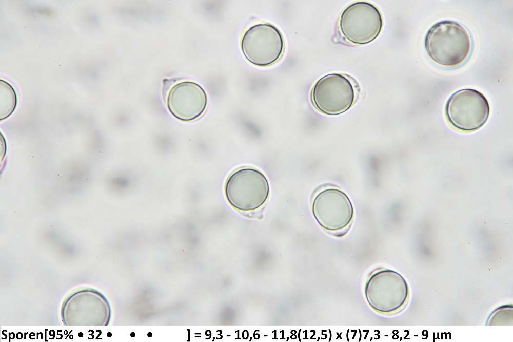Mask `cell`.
Listing matches in <instances>:
<instances>
[{"instance_id":"12","label":"cell","mask_w":513,"mask_h":342,"mask_svg":"<svg viewBox=\"0 0 513 342\" xmlns=\"http://www.w3.org/2000/svg\"><path fill=\"white\" fill-rule=\"evenodd\" d=\"M107 336L108 337H110L111 336V334L110 333H109L107 334Z\"/></svg>"},{"instance_id":"8","label":"cell","mask_w":513,"mask_h":342,"mask_svg":"<svg viewBox=\"0 0 513 342\" xmlns=\"http://www.w3.org/2000/svg\"><path fill=\"white\" fill-rule=\"evenodd\" d=\"M167 108L176 118L190 122L200 118L205 112L207 96L198 84L183 81L174 84L169 89L166 99Z\"/></svg>"},{"instance_id":"11","label":"cell","mask_w":513,"mask_h":342,"mask_svg":"<svg viewBox=\"0 0 513 342\" xmlns=\"http://www.w3.org/2000/svg\"><path fill=\"white\" fill-rule=\"evenodd\" d=\"M148 336L149 337H151V336H152V334H151V333H149L148 334Z\"/></svg>"},{"instance_id":"9","label":"cell","mask_w":513,"mask_h":342,"mask_svg":"<svg viewBox=\"0 0 513 342\" xmlns=\"http://www.w3.org/2000/svg\"><path fill=\"white\" fill-rule=\"evenodd\" d=\"M1 121L7 118L14 111L17 102L14 89L8 82L1 80Z\"/></svg>"},{"instance_id":"3","label":"cell","mask_w":513,"mask_h":342,"mask_svg":"<svg viewBox=\"0 0 513 342\" xmlns=\"http://www.w3.org/2000/svg\"><path fill=\"white\" fill-rule=\"evenodd\" d=\"M360 93L358 83L352 77L341 73L325 75L313 85L311 93L313 105L327 115L343 113L356 102Z\"/></svg>"},{"instance_id":"10","label":"cell","mask_w":513,"mask_h":342,"mask_svg":"<svg viewBox=\"0 0 513 342\" xmlns=\"http://www.w3.org/2000/svg\"><path fill=\"white\" fill-rule=\"evenodd\" d=\"M131 336L132 337H134V336H135V334H134V333H132L131 334Z\"/></svg>"},{"instance_id":"6","label":"cell","mask_w":513,"mask_h":342,"mask_svg":"<svg viewBox=\"0 0 513 342\" xmlns=\"http://www.w3.org/2000/svg\"><path fill=\"white\" fill-rule=\"evenodd\" d=\"M445 115L456 129L473 131L482 127L488 120L489 104L480 91L465 88L453 93L445 105Z\"/></svg>"},{"instance_id":"2","label":"cell","mask_w":513,"mask_h":342,"mask_svg":"<svg viewBox=\"0 0 513 342\" xmlns=\"http://www.w3.org/2000/svg\"><path fill=\"white\" fill-rule=\"evenodd\" d=\"M266 176L253 167H242L227 178L224 187L226 198L234 208L242 212L255 211L262 207L270 194Z\"/></svg>"},{"instance_id":"4","label":"cell","mask_w":513,"mask_h":342,"mask_svg":"<svg viewBox=\"0 0 513 342\" xmlns=\"http://www.w3.org/2000/svg\"><path fill=\"white\" fill-rule=\"evenodd\" d=\"M339 29L352 44L362 45L374 40L380 34L383 20L379 9L370 3L359 1L347 6L341 13Z\"/></svg>"},{"instance_id":"5","label":"cell","mask_w":513,"mask_h":342,"mask_svg":"<svg viewBox=\"0 0 513 342\" xmlns=\"http://www.w3.org/2000/svg\"><path fill=\"white\" fill-rule=\"evenodd\" d=\"M284 47L282 33L269 23H260L249 27L241 41V48L245 58L259 67L270 66L278 61L282 56Z\"/></svg>"},{"instance_id":"1","label":"cell","mask_w":513,"mask_h":342,"mask_svg":"<svg viewBox=\"0 0 513 342\" xmlns=\"http://www.w3.org/2000/svg\"><path fill=\"white\" fill-rule=\"evenodd\" d=\"M424 45L428 55L436 63L455 67L468 56L471 41L468 32L462 25L445 20L430 27L426 34Z\"/></svg>"},{"instance_id":"7","label":"cell","mask_w":513,"mask_h":342,"mask_svg":"<svg viewBox=\"0 0 513 342\" xmlns=\"http://www.w3.org/2000/svg\"><path fill=\"white\" fill-rule=\"evenodd\" d=\"M312 210L320 225L331 232L345 229L353 216V207L347 196L334 187L320 191L313 199Z\"/></svg>"}]
</instances>
